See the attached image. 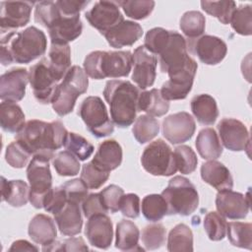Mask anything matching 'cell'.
<instances>
[{"mask_svg": "<svg viewBox=\"0 0 252 252\" xmlns=\"http://www.w3.org/2000/svg\"><path fill=\"white\" fill-rule=\"evenodd\" d=\"M159 132L158 121L150 115H140L132 128L134 138L140 143L145 144L153 140Z\"/></svg>", "mask_w": 252, "mask_h": 252, "instance_id": "37", "label": "cell"}, {"mask_svg": "<svg viewBox=\"0 0 252 252\" xmlns=\"http://www.w3.org/2000/svg\"><path fill=\"white\" fill-rule=\"evenodd\" d=\"M179 27L181 32L191 40L200 37L206 27L205 16L199 11H187L180 19Z\"/></svg>", "mask_w": 252, "mask_h": 252, "instance_id": "38", "label": "cell"}, {"mask_svg": "<svg viewBox=\"0 0 252 252\" xmlns=\"http://www.w3.org/2000/svg\"><path fill=\"white\" fill-rule=\"evenodd\" d=\"M133 65L130 51H93L84 60V71L92 79L127 77Z\"/></svg>", "mask_w": 252, "mask_h": 252, "instance_id": "4", "label": "cell"}, {"mask_svg": "<svg viewBox=\"0 0 252 252\" xmlns=\"http://www.w3.org/2000/svg\"><path fill=\"white\" fill-rule=\"evenodd\" d=\"M46 64L52 74L59 82L63 80L66 73L71 68V49L68 44L51 43L48 54L44 57Z\"/></svg>", "mask_w": 252, "mask_h": 252, "instance_id": "28", "label": "cell"}, {"mask_svg": "<svg viewBox=\"0 0 252 252\" xmlns=\"http://www.w3.org/2000/svg\"><path fill=\"white\" fill-rule=\"evenodd\" d=\"M27 177L30 182L31 204L36 208H43L44 201L52 189V175L49 160L39 157H32L27 167Z\"/></svg>", "mask_w": 252, "mask_h": 252, "instance_id": "9", "label": "cell"}, {"mask_svg": "<svg viewBox=\"0 0 252 252\" xmlns=\"http://www.w3.org/2000/svg\"><path fill=\"white\" fill-rule=\"evenodd\" d=\"M67 202L68 200L62 186L55 187V188H52L51 191L48 193L43 204V209L47 213H51L54 216L60 210L63 209V207L67 204Z\"/></svg>", "mask_w": 252, "mask_h": 252, "instance_id": "54", "label": "cell"}, {"mask_svg": "<svg viewBox=\"0 0 252 252\" xmlns=\"http://www.w3.org/2000/svg\"><path fill=\"white\" fill-rule=\"evenodd\" d=\"M141 163L146 171L156 176H170L177 171L174 154L161 139L150 143L145 148Z\"/></svg>", "mask_w": 252, "mask_h": 252, "instance_id": "8", "label": "cell"}, {"mask_svg": "<svg viewBox=\"0 0 252 252\" xmlns=\"http://www.w3.org/2000/svg\"><path fill=\"white\" fill-rule=\"evenodd\" d=\"M89 79L85 71L77 66H72L58 84L52 100V108L59 115L64 116L73 111L77 98L88 90Z\"/></svg>", "mask_w": 252, "mask_h": 252, "instance_id": "5", "label": "cell"}, {"mask_svg": "<svg viewBox=\"0 0 252 252\" xmlns=\"http://www.w3.org/2000/svg\"><path fill=\"white\" fill-rule=\"evenodd\" d=\"M202 9L209 15L217 18L221 24L227 25L236 9L234 1H201Z\"/></svg>", "mask_w": 252, "mask_h": 252, "instance_id": "40", "label": "cell"}, {"mask_svg": "<svg viewBox=\"0 0 252 252\" xmlns=\"http://www.w3.org/2000/svg\"><path fill=\"white\" fill-rule=\"evenodd\" d=\"M222 145L229 151L241 152L250 145V136L246 126L234 118H223L218 124Z\"/></svg>", "mask_w": 252, "mask_h": 252, "instance_id": "16", "label": "cell"}, {"mask_svg": "<svg viewBox=\"0 0 252 252\" xmlns=\"http://www.w3.org/2000/svg\"><path fill=\"white\" fill-rule=\"evenodd\" d=\"M64 147L79 160L88 159L94 151V146L87 139L74 132L68 133Z\"/></svg>", "mask_w": 252, "mask_h": 252, "instance_id": "42", "label": "cell"}, {"mask_svg": "<svg viewBox=\"0 0 252 252\" xmlns=\"http://www.w3.org/2000/svg\"><path fill=\"white\" fill-rule=\"evenodd\" d=\"M101 169L110 172L122 162V148L115 140H105L99 144L92 160Z\"/></svg>", "mask_w": 252, "mask_h": 252, "instance_id": "27", "label": "cell"}, {"mask_svg": "<svg viewBox=\"0 0 252 252\" xmlns=\"http://www.w3.org/2000/svg\"><path fill=\"white\" fill-rule=\"evenodd\" d=\"M1 128L10 133H18L25 125V113L20 105L13 101H2L0 104Z\"/></svg>", "mask_w": 252, "mask_h": 252, "instance_id": "34", "label": "cell"}, {"mask_svg": "<svg viewBox=\"0 0 252 252\" xmlns=\"http://www.w3.org/2000/svg\"><path fill=\"white\" fill-rule=\"evenodd\" d=\"M165 228L160 223L149 224L142 230L141 239L146 250L160 248L165 242Z\"/></svg>", "mask_w": 252, "mask_h": 252, "instance_id": "48", "label": "cell"}, {"mask_svg": "<svg viewBox=\"0 0 252 252\" xmlns=\"http://www.w3.org/2000/svg\"><path fill=\"white\" fill-rule=\"evenodd\" d=\"M85 17L89 24L102 35L117 24L124 21L115 1H97Z\"/></svg>", "mask_w": 252, "mask_h": 252, "instance_id": "13", "label": "cell"}, {"mask_svg": "<svg viewBox=\"0 0 252 252\" xmlns=\"http://www.w3.org/2000/svg\"><path fill=\"white\" fill-rule=\"evenodd\" d=\"M120 6L127 17L134 20L148 18L155 8V1L152 0H123L115 1Z\"/></svg>", "mask_w": 252, "mask_h": 252, "instance_id": "41", "label": "cell"}, {"mask_svg": "<svg viewBox=\"0 0 252 252\" xmlns=\"http://www.w3.org/2000/svg\"><path fill=\"white\" fill-rule=\"evenodd\" d=\"M190 48L199 60L207 65L220 63L227 52L226 43L220 37L205 34L190 43Z\"/></svg>", "mask_w": 252, "mask_h": 252, "instance_id": "17", "label": "cell"}, {"mask_svg": "<svg viewBox=\"0 0 252 252\" xmlns=\"http://www.w3.org/2000/svg\"><path fill=\"white\" fill-rule=\"evenodd\" d=\"M140 231L131 220H122L116 225L115 247L122 251H136L144 249L139 246Z\"/></svg>", "mask_w": 252, "mask_h": 252, "instance_id": "30", "label": "cell"}, {"mask_svg": "<svg viewBox=\"0 0 252 252\" xmlns=\"http://www.w3.org/2000/svg\"><path fill=\"white\" fill-rule=\"evenodd\" d=\"M229 24L231 28L241 35L252 33V6L249 4L240 5L231 16Z\"/></svg>", "mask_w": 252, "mask_h": 252, "instance_id": "43", "label": "cell"}, {"mask_svg": "<svg viewBox=\"0 0 252 252\" xmlns=\"http://www.w3.org/2000/svg\"><path fill=\"white\" fill-rule=\"evenodd\" d=\"M78 114L88 131L96 138L109 136L114 131L113 122L110 120L105 104L99 96L86 97L80 105Z\"/></svg>", "mask_w": 252, "mask_h": 252, "instance_id": "7", "label": "cell"}, {"mask_svg": "<svg viewBox=\"0 0 252 252\" xmlns=\"http://www.w3.org/2000/svg\"><path fill=\"white\" fill-rule=\"evenodd\" d=\"M29 235L32 240L43 247L56 240L57 229L54 220L47 215L37 214L29 223Z\"/></svg>", "mask_w": 252, "mask_h": 252, "instance_id": "26", "label": "cell"}, {"mask_svg": "<svg viewBox=\"0 0 252 252\" xmlns=\"http://www.w3.org/2000/svg\"><path fill=\"white\" fill-rule=\"evenodd\" d=\"M54 220L62 235L75 236L79 234L83 225L80 204L68 201L63 209L54 215Z\"/></svg>", "mask_w": 252, "mask_h": 252, "instance_id": "25", "label": "cell"}, {"mask_svg": "<svg viewBox=\"0 0 252 252\" xmlns=\"http://www.w3.org/2000/svg\"><path fill=\"white\" fill-rule=\"evenodd\" d=\"M2 201L7 202L12 207L20 208L27 205L30 197V187L23 180H6L1 177Z\"/></svg>", "mask_w": 252, "mask_h": 252, "instance_id": "31", "label": "cell"}, {"mask_svg": "<svg viewBox=\"0 0 252 252\" xmlns=\"http://www.w3.org/2000/svg\"><path fill=\"white\" fill-rule=\"evenodd\" d=\"M142 34L143 29L138 23L124 20L107 31L103 36L111 47L121 48L133 45Z\"/></svg>", "mask_w": 252, "mask_h": 252, "instance_id": "23", "label": "cell"}, {"mask_svg": "<svg viewBox=\"0 0 252 252\" xmlns=\"http://www.w3.org/2000/svg\"><path fill=\"white\" fill-rule=\"evenodd\" d=\"M167 250L170 252L193 251V233L188 225L178 223L169 231Z\"/></svg>", "mask_w": 252, "mask_h": 252, "instance_id": "35", "label": "cell"}, {"mask_svg": "<svg viewBox=\"0 0 252 252\" xmlns=\"http://www.w3.org/2000/svg\"><path fill=\"white\" fill-rule=\"evenodd\" d=\"M43 251H88L89 248L86 245L82 237H70L63 242L54 241L48 246L42 248Z\"/></svg>", "mask_w": 252, "mask_h": 252, "instance_id": "55", "label": "cell"}, {"mask_svg": "<svg viewBox=\"0 0 252 252\" xmlns=\"http://www.w3.org/2000/svg\"><path fill=\"white\" fill-rule=\"evenodd\" d=\"M85 234L92 246L98 249H107L113 238L111 220L106 214H98L89 218L85 227Z\"/></svg>", "mask_w": 252, "mask_h": 252, "instance_id": "21", "label": "cell"}, {"mask_svg": "<svg viewBox=\"0 0 252 252\" xmlns=\"http://www.w3.org/2000/svg\"><path fill=\"white\" fill-rule=\"evenodd\" d=\"M119 210L122 215L130 218L136 219L140 215V198L137 194L128 193L124 194L121 198Z\"/></svg>", "mask_w": 252, "mask_h": 252, "instance_id": "57", "label": "cell"}, {"mask_svg": "<svg viewBox=\"0 0 252 252\" xmlns=\"http://www.w3.org/2000/svg\"><path fill=\"white\" fill-rule=\"evenodd\" d=\"M196 130L194 118L185 111L173 113L162 121V135L173 145L189 141Z\"/></svg>", "mask_w": 252, "mask_h": 252, "instance_id": "12", "label": "cell"}, {"mask_svg": "<svg viewBox=\"0 0 252 252\" xmlns=\"http://www.w3.org/2000/svg\"><path fill=\"white\" fill-rule=\"evenodd\" d=\"M109 172L101 169L93 161L83 165L81 179L89 189L100 188L108 179Z\"/></svg>", "mask_w": 252, "mask_h": 252, "instance_id": "46", "label": "cell"}, {"mask_svg": "<svg viewBox=\"0 0 252 252\" xmlns=\"http://www.w3.org/2000/svg\"><path fill=\"white\" fill-rule=\"evenodd\" d=\"M68 131L59 120L44 122L37 119L29 120L17 133L19 142L32 157L50 160L55 152L65 145Z\"/></svg>", "mask_w": 252, "mask_h": 252, "instance_id": "1", "label": "cell"}, {"mask_svg": "<svg viewBox=\"0 0 252 252\" xmlns=\"http://www.w3.org/2000/svg\"><path fill=\"white\" fill-rule=\"evenodd\" d=\"M227 222L220 213L209 212L204 219V228L208 237L213 241H220L225 237Z\"/></svg>", "mask_w": 252, "mask_h": 252, "instance_id": "44", "label": "cell"}, {"mask_svg": "<svg viewBox=\"0 0 252 252\" xmlns=\"http://www.w3.org/2000/svg\"><path fill=\"white\" fill-rule=\"evenodd\" d=\"M196 149L204 159L212 160L219 158L222 154V147L215 129L204 128L196 138Z\"/></svg>", "mask_w": 252, "mask_h": 252, "instance_id": "32", "label": "cell"}, {"mask_svg": "<svg viewBox=\"0 0 252 252\" xmlns=\"http://www.w3.org/2000/svg\"><path fill=\"white\" fill-rule=\"evenodd\" d=\"M191 110L198 122L203 125H213L219 116L216 99L207 94L195 95L191 99Z\"/></svg>", "mask_w": 252, "mask_h": 252, "instance_id": "29", "label": "cell"}, {"mask_svg": "<svg viewBox=\"0 0 252 252\" xmlns=\"http://www.w3.org/2000/svg\"><path fill=\"white\" fill-rule=\"evenodd\" d=\"M33 2L3 1L0 4V32L5 33L25 27L31 19Z\"/></svg>", "mask_w": 252, "mask_h": 252, "instance_id": "15", "label": "cell"}, {"mask_svg": "<svg viewBox=\"0 0 252 252\" xmlns=\"http://www.w3.org/2000/svg\"><path fill=\"white\" fill-rule=\"evenodd\" d=\"M0 41V61L4 66L31 63L43 55L47 47L44 32L35 27H29L22 32L1 33Z\"/></svg>", "mask_w": 252, "mask_h": 252, "instance_id": "2", "label": "cell"}, {"mask_svg": "<svg viewBox=\"0 0 252 252\" xmlns=\"http://www.w3.org/2000/svg\"><path fill=\"white\" fill-rule=\"evenodd\" d=\"M139 90L124 80L107 81L103 96L110 108L112 122L120 128L129 127L136 119Z\"/></svg>", "mask_w": 252, "mask_h": 252, "instance_id": "3", "label": "cell"}, {"mask_svg": "<svg viewBox=\"0 0 252 252\" xmlns=\"http://www.w3.org/2000/svg\"><path fill=\"white\" fill-rule=\"evenodd\" d=\"M218 213L229 220H242L247 217L250 201L245 195L232 190L219 191L216 197Z\"/></svg>", "mask_w": 252, "mask_h": 252, "instance_id": "18", "label": "cell"}, {"mask_svg": "<svg viewBox=\"0 0 252 252\" xmlns=\"http://www.w3.org/2000/svg\"><path fill=\"white\" fill-rule=\"evenodd\" d=\"M29 72L25 68H13L0 77V98L2 101H19L26 94Z\"/></svg>", "mask_w": 252, "mask_h": 252, "instance_id": "20", "label": "cell"}, {"mask_svg": "<svg viewBox=\"0 0 252 252\" xmlns=\"http://www.w3.org/2000/svg\"><path fill=\"white\" fill-rule=\"evenodd\" d=\"M53 166L61 176H75L80 171L79 159L68 151L59 152L53 158Z\"/></svg>", "mask_w": 252, "mask_h": 252, "instance_id": "45", "label": "cell"}, {"mask_svg": "<svg viewBox=\"0 0 252 252\" xmlns=\"http://www.w3.org/2000/svg\"><path fill=\"white\" fill-rule=\"evenodd\" d=\"M167 212V203L161 194H150L142 200V214L150 221L160 220Z\"/></svg>", "mask_w": 252, "mask_h": 252, "instance_id": "39", "label": "cell"}, {"mask_svg": "<svg viewBox=\"0 0 252 252\" xmlns=\"http://www.w3.org/2000/svg\"><path fill=\"white\" fill-rule=\"evenodd\" d=\"M29 83L38 102L42 104L51 103L54 92L58 86V81L52 74L44 58L30 68Z\"/></svg>", "mask_w": 252, "mask_h": 252, "instance_id": "11", "label": "cell"}, {"mask_svg": "<svg viewBox=\"0 0 252 252\" xmlns=\"http://www.w3.org/2000/svg\"><path fill=\"white\" fill-rule=\"evenodd\" d=\"M202 179L218 191L231 190L233 178L228 168L216 159L204 162L201 166Z\"/></svg>", "mask_w": 252, "mask_h": 252, "instance_id": "24", "label": "cell"}, {"mask_svg": "<svg viewBox=\"0 0 252 252\" xmlns=\"http://www.w3.org/2000/svg\"><path fill=\"white\" fill-rule=\"evenodd\" d=\"M65 191L67 200L69 202H74L81 204L85 198L88 196V187L80 178H75L65 182L61 185Z\"/></svg>", "mask_w": 252, "mask_h": 252, "instance_id": "53", "label": "cell"}, {"mask_svg": "<svg viewBox=\"0 0 252 252\" xmlns=\"http://www.w3.org/2000/svg\"><path fill=\"white\" fill-rule=\"evenodd\" d=\"M51 43L68 44L79 37L83 31V24L78 16H66L60 11V15L47 29Z\"/></svg>", "mask_w": 252, "mask_h": 252, "instance_id": "22", "label": "cell"}, {"mask_svg": "<svg viewBox=\"0 0 252 252\" xmlns=\"http://www.w3.org/2000/svg\"><path fill=\"white\" fill-rule=\"evenodd\" d=\"M226 234L229 242L236 247L252 249V224L251 222L230 221L226 225Z\"/></svg>", "mask_w": 252, "mask_h": 252, "instance_id": "36", "label": "cell"}, {"mask_svg": "<svg viewBox=\"0 0 252 252\" xmlns=\"http://www.w3.org/2000/svg\"><path fill=\"white\" fill-rule=\"evenodd\" d=\"M197 69L196 61L189 56L184 64L169 70V80L163 83L160 89L161 96L167 101L184 99L192 90Z\"/></svg>", "mask_w": 252, "mask_h": 252, "instance_id": "10", "label": "cell"}, {"mask_svg": "<svg viewBox=\"0 0 252 252\" xmlns=\"http://www.w3.org/2000/svg\"><path fill=\"white\" fill-rule=\"evenodd\" d=\"M55 2L61 13L66 16L80 15V12L90 3V1L81 0H59Z\"/></svg>", "mask_w": 252, "mask_h": 252, "instance_id": "58", "label": "cell"}, {"mask_svg": "<svg viewBox=\"0 0 252 252\" xmlns=\"http://www.w3.org/2000/svg\"><path fill=\"white\" fill-rule=\"evenodd\" d=\"M170 31L163 28H154L150 30L144 39V47L154 55H159L168 42Z\"/></svg>", "mask_w": 252, "mask_h": 252, "instance_id": "49", "label": "cell"}, {"mask_svg": "<svg viewBox=\"0 0 252 252\" xmlns=\"http://www.w3.org/2000/svg\"><path fill=\"white\" fill-rule=\"evenodd\" d=\"M31 154L19 143L12 142L6 149L5 159L14 168H23L29 162Z\"/></svg>", "mask_w": 252, "mask_h": 252, "instance_id": "51", "label": "cell"}, {"mask_svg": "<svg viewBox=\"0 0 252 252\" xmlns=\"http://www.w3.org/2000/svg\"><path fill=\"white\" fill-rule=\"evenodd\" d=\"M99 195L107 212L114 214L119 211L120 201L124 195V191L121 187L115 184L108 185L99 192Z\"/></svg>", "mask_w": 252, "mask_h": 252, "instance_id": "52", "label": "cell"}, {"mask_svg": "<svg viewBox=\"0 0 252 252\" xmlns=\"http://www.w3.org/2000/svg\"><path fill=\"white\" fill-rule=\"evenodd\" d=\"M138 111H144L150 116L160 117L169 109V101L165 100L160 94V90L152 89L139 94Z\"/></svg>", "mask_w": 252, "mask_h": 252, "instance_id": "33", "label": "cell"}, {"mask_svg": "<svg viewBox=\"0 0 252 252\" xmlns=\"http://www.w3.org/2000/svg\"><path fill=\"white\" fill-rule=\"evenodd\" d=\"M158 58L149 52L144 45L138 46L133 53V82L141 89L152 87L157 77Z\"/></svg>", "mask_w": 252, "mask_h": 252, "instance_id": "14", "label": "cell"}, {"mask_svg": "<svg viewBox=\"0 0 252 252\" xmlns=\"http://www.w3.org/2000/svg\"><path fill=\"white\" fill-rule=\"evenodd\" d=\"M167 203V215L189 216L199 205V195L195 186L186 177L177 175L171 178L161 192Z\"/></svg>", "mask_w": 252, "mask_h": 252, "instance_id": "6", "label": "cell"}, {"mask_svg": "<svg viewBox=\"0 0 252 252\" xmlns=\"http://www.w3.org/2000/svg\"><path fill=\"white\" fill-rule=\"evenodd\" d=\"M189 57L185 38L175 31H170L167 44L158 55L159 68L162 73L181 66Z\"/></svg>", "mask_w": 252, "mask_h": 252, "instance_id": "19", "label": "cell"}, {"mask_svg": "<svg viewBox=\"0 0 252 252\" xmlns=\"http://www.w3.org/2000/svg\"><path fill=\"white\" fill-rule=\"evenodd\" d=\"M82 210L86 218H91L98 214H107L99 193L89 194L82 202Z\"/></svg>", "mask_w": 252, "mask_h": 252, "instance_id": "56", "label": "cell"}, {"mask_svg": "<svg viewBox=\"0 0 252 252\" xmlns=\"http://www.w3.org/2000/svg\"><path fill=\"white\" fill-rule=\"evenodd\" d=\"M173 154L177 170L182 174H190L195 171L198 158L195 152L189 146H178L174 149Z\"/></svg>", "mask_w": 252, "mask_h": 252, "instance_id": "47", "label": "cell"}, {"mask_svg": "<svg viewBox=\"0 0 252 252\" xmlns=\"http://www.w3.org/2000/svg\"><path fill=\"white\" fill-rule=\"evenodd\" d=\"M60 15V10L53 1H40L35 3L34 21L48 29Z\"/></svg>", "mask_w": 252, "mask_h": 252, "instance_id": "50", "label": "cell"}, {"mask_svg": "<svg viewBox=\"0 0 252 252\" xmlns=\"http://www.w3.org/2000/svg\"><path fill=\"white\" fill-rule=\"evenodd\" d=\"M9 251H38V248L27 240H16L12 243Z\"/></svg>", "mask_w": 252, "mask_h": 252, "instance_id": "59", "label": "cell"}]
</instances>
